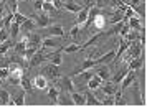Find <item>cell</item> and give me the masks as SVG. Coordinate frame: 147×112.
<instances>
[{"instance_id":"cell-47","label":"cell","mask_w":147,"mask_h":112,"mask_svg":"<svg viewBox=\"0 0 147 112\" xmlns=\"http://www.w3.org/2000/svg\"><path fill=\"white\" fill-rule=\"evenodd\" d=\"M18 2H23V0H18Z\"/></svg>"},{"instance_id":"cell-48","label":"cell","mask_w":147,"mask_h":112,"mask_svg":"<svg viewBox=\"0 0 147 112\" xmlns=\"http://www.w3.org/2000/svg\"><path fill=\"white\" fill-rule=\"evenodd\" d=\"M0 2H2V0H0Z\"/></svg>"},{"instance_id":"cell-40","label":"cell","mask_w":147,"mask_h":112,"mask_svg":"<svg viewBox=\"0 0 147 112\" xmlns=\"http://www.w3.org/2000/svg\"><path fill=\"white\" fill-rule=\"evenodd\" d=\"M35 51H36L35 48H32V46H27V48H25V53H23V58L28 61V59H30V58L35 54Z\"/></svg>"},{"instance_id":"cell-44","label":"cell","mask_w":147,"mask_h":112,"mask_svg":"<svg viewBox=\"0 0 147 112\" xmlns=\"http://www.w3.org/2000/svg\"><path fill=\"white\" fill-rule=\"evenodd\" d=\"M101 104H106V105H113L114 104V96H106V99L101 102Z\"/></svg>"},{"instance_id":"cell-39","label":"cell","mask_w":147,"mask_h":112,"mask_svg":"<svg viewBox=\"0 0 147 112\" xmlns=\"http://www.w3.org/2000/svg\"><path fill=\"white\" fill-rule=\"evenodd\" d=\"M27 18H28V17H25V15L18 13V10H17V12H13V21H17L18 25H22V23H23Z\"/></svg>"},{"instance_id":"cell-41","label":"cell","mask_w":147,"mask_h":112,"mask_svg":"<svg viewBox=\"0 0 147 112\" xmlns=\"http://www.w3.org/2000/svg\"><path fill=\"white\" fill-rule=\"evenodd\" d=\"M94 72H91L89 71V69H86V71H83V72H80V74H76V76H78V78L81 79V81H88V79L91 78V76H93Z\"/></svg>"},{"instance_id":"cell-22","label":"cell","mask_w":147,"mask_h":112,"mask_svg":"<svg viewBox=\"0 0 147 112\" xmlns=\"http://www.w3.org/2000/svg\"><path fill=\"white\" fill-rule=\"evenodd\" d=\"M127 25H129V28H131V30H142V28H144V26L140 25V20L137 18V17H136V15H132V17H131V18H127V21H126Z\"/></svg>"},{"instance_id":"cell-11","label":"cell","mask_w":147,"mask_h":112,"mask_svg":"<svg viewBox=\"0 0 147 112\" xmlns=\"http://www.w3.org/2000/svg\"><path fill=\"white\" fill-rule=\"evenodd\" d=\"M101 91L104 92V94H106V96H113L114 92L117 91V84H116V82H113V81H111V79H107L106 82H104V84H102V82H101Z\"/></svg>"},{"instance_id":"cell-35","label":"cell","mask_w":147,"mask_h":112,"mask_svg":"<svg viewBox=\"0 0 147 112\" xmlns=\"http://www.w3.org/2000/svg\"><path fill=\"white\" fill-rule=\"evenodd\" d=\"M32 28H35V21L33 18H27L23 23L20 25V30H25V32H30Z\"/></svg>"},{"instance_id":"cell-38","label":"cell","mask_w":147,"mask_h":112,"mask_svg":"<svg viewBox=\"0 0 147 112\" xmlns=\"http://www.w3.org/2000/svg\"><path fill=\"white\" fill-rule=\"evenodd\" d=\"M8 10H10V7H8L7 0H2V2H0V20H2V17H3Z\"/></svg>"},{"instance_id":"cell-42","label":"cell","mask_w":147,"mask_h":112,"mask_svg":"<svg viewBox=\"0 0 147 112\" xmlns=\"http://www.w3.org/2000/svg\"><path fill=\"white\" fill-rule=\"evenodd\" d=\"M8 74H10V69H8L7 66H2L0 68V79H7Z\"/></svg>"},{"instance_id":"cell-43","label":"cell","mask_w":147,"mask_h":112,"mask_svg":"<svg viewBox=\"0 0 147 112\" xmlns=\"http://www.w3.org/2000/svg\"><path fill=\"white\" fill-rule=\"evenodd\" d=\"M7 3H8L12 12H17L18 10V0H7Z\"/></svg>"},{"instance_id":"cell-45","label":"cell","mask_w":147,"mask_h":112,"mask_svg":"<svg viewBox=\"0 0 147 112\" xmlns=\"http://www.w3.org/2000/svg\"><path fill=\"white\" fill-rule=\"evenodd\" d=\"M129 30H131V28H129V25H126V23H124V26H122V28H121L119 35H121V36H122V38H124V36H126L127 33H129Z\"/></svg>"},{"instance_id":"cell-15","label":"cell","mask_w":147,"mask_h":112,"mask_svg":"<svg viewBox=\"0 0 147 112\" xmlns=\"http://www.w3.org/2000/svg\"><path fill=\"white\" fill-rule=\"evenodd\" d=\"M114 56H116V51H107L106 54L99 56V58L94 59V61H96V64H113Z\"/></svg>"},{"instance_id":"cell-24","label":"cell","mask_w":147,"mask_h":112,"mask_svg":"<svg viewBox=\"0 0 147 112\" xmlns=\"http://www.w3.org/2000/svg\"><path fill=\"white\" fill-rule=\"evenodd\" d=\"M47 86H48L47 78H43L41 74H38V76L35 78V81H33V87H36V89H45Z\"/></svg>"},{"instance_id":"cell-19","label":"cell","mask_w":147,"mask_h":112,"mask_svg":"<svg viewBox=\"0 0 147 112\" xmlns=\"http://www.w3.org/2000/svg\"><path fill=\"white\" fill-rule=\"evenodd\" d=\"M13 45H15V41L12 38H7L5 41H2V43H0V54H2V56L7 54V53L13 48Z\"/></svg>"},{"instance_id":"cell-20","label":"cell","mask_w":147,"mask_h":112,"mask_svg":"<svg viewBox=\"0 0 147 112\" xmlns=\"http://www.w3.org/2000/svg\"><path fill=\"white\" fill-rule=\"evenodd\" d=\"M56 104H63V105L73 104V99H71V96H69V92L63 91L61 94H58V101H56Z\"/></svg>"},{"instance_id":"cell-6","label":"cell","mask_w":147,"mask_h":112,"mask_svg":"<svg viewBox=\"0 0 147 112\" xmlns=\"http://www.w3.org/2000/svg\"><path fill=\"white\" fill-rule=\"evenodd\" d=\"M45 61H47V54H45L43 51H40V50H36L33 56L28 59V68H35V66L45 63Z\"/></svg>"},{"instance_id":"cell-37","label":"cell","mask_w":147,"mask_h":112,"mask_svg":"<svg viewBox=\"0 0 147 112\" xmlns=\"http://www.w3.org/2000/svg\"><path fill=\"white\" fill-rule=\"evenodd\" d=\"M20 78H22V76H17V74H8L7 81L12 86H20Z\"/></svg>"},{"instance_id":"cell-7","label":"cell","mask_w":147,"mask_h":112,"mask_svg":"<svg viewBox=\"0 0 147 112\" xmlns=\"http://www.w3.org/2000/svg\"><path fill=\"white\" fill-rule=\"evenodd\" d=\"M47 61L53 63V64L60 66L61 61H63V51L61 48H56V51H51V53H47Z\"/></svg>"},{"instance_id":"cell-21","label":"cell","mask_w":147,"mask_h":112,"mask_svg":"<svg viewBox=\"0 0 147 112\" xmlns=\"http://www.w3.org/2000/svg\"><path fill=\"white\" fill-rule=\"evenodd\" d=\"M101 82H102V79H101L98 74H93L91 78L88 79V89H91V91H93V89H98L101 86Z\"/></svg>"},{"instance_id":"cell-1","label":"cell","mask_w":147,"mask_h":112,"mask_svg":"<svg viewBox=\"0 0 147 112\" xmlns=\"http://www.w3.org/2000/svg\"><path fill=\"white\" fill-rule=\"evenodd\" d=\"M40 74L43 78H47V81H56V79L61 76L60 72V66L53 64V63H48V64H43L40 68Z\"/></svg>"},{"instance_id":"cell-27","label":"cell","mask_w":147,"mask_h":112,"mask_svg":"<svg viewBox=\"0 0 147 112\" xmlns=\"http://www.w3.org/2000/svg\"><path fill=\"white\" fill-rule=\"evenodd\" d=\"M134 12H137V15H140L142 18L146 17V0H142V2H139V3H136V5L131 7Z\"/></svg>"},{"instance_id":"cell-30","label":"cell","mask_w":147,"mask_h":112,"mask_svg":"<svg viewBox=\"0 0 147 112\" xmlns=\"http://www.w3.org/2000/svg\"><path fill=\"white\" fill-rule=\"evenodd\" d=\"M8 30H10V38L15 40L17 36H18V33H20V25H18L17 21H12V23H10V28H8Z\"/></svg>"},{"instance_id":"cell-12","label":"cell","mask_w":147,"mask_h":112,"mask_svg":"<svg viewBox=\"0 0 147 112\" xmlns=\"http://www.w3.org/2000/svg\"><path fill=\"white\" fill-rule=\"evenodd\" d=\"M144 63H146V56H144V53H142L140 56H137V58H132V59H131V63H129V66H127V69L139 71L140 68L144 66Z\"/></svg>"},{"instance_id":"cell-25","label":"cell","mask_w":147,"mask_h":112,"mask_svg":"<svg viewBox=\"0 0 147 112\" xmlns=\"http://www.w3.org/2000/svg\"><path fill=\"white\" fill-rule=\"evenodd\" d=\"M13 48H15V53H17V54L23 56L25 48H27V38H23V40H20V41H17V43L13 45Z\"/></svg>"},{"instance_id":"cell-46","label":"cell","mask_w":147,"mask_h":112,"mask_svg":"<svg viewBox=\"0 0 147 112\" xmlns=\"http://www.w3.org/2000/svg\"><path fill=\"white\" fill-rule=\"evenodd\" d=\"M41 5H43V0H35L33 7H35V10H36V12H43V10H41Z\"/></svg>"},{"instance_id":"cell-36","label":"cell","mask_w":147,"mask_h":112,"mask_svg":"<svg viewBox=\"0 0 147 112\" xmlns=\"http://www.w3.org/2000/svg\"><path fill=\"white\" fill-rule=\"evenodd\" d=\"M113 96H114V104H117V105L126 104V99H124V96H122V91H119V89H117Z\"/></svg>"},{"instance_id":"cell-5","label":"cell","mask_w":147,"mask_h":112,"mask_svg":"<svg viewBox=\"0 0 147 112\" xmlns=\"http://www.w3.org/2000/svg\"><path fill=\"white\" fill-rule=\"evenodd\" d=\"M134 81H137V71H134V69H129L127 71V74L124 76V79L121 81V91H124V89H127L129 86L132 84Z\"/></svg>"},{"instance_id":"cell-26","label":"cell","mask_w":147,"mask_h":112,"mask_svg":"<svg viewBox=\"0 0 147 112\" xmlns=\"http://www.w3.org/2000/svg\"><path fill=\"white\" fill-rule=\"evenodd\" d=\"M69 96H71V99H73V104H78V105H84L86 104V101H84V96L83 94H80V92H69Z\"/></svg>"},{"instance_id":"cell-2","label":"cell","mask_w":147,"mask_h":112,"mask_svg":"<svg viewBox=\"0 0 147 112\" xmlns=\"http://www.w3.org/2000/svg\"><path fill=\"white\" fill-rule=\"evenodd\" d=\"M126 53H127V59L137 58V56H140L144 53V46H142V43L139 40H134V41H131V45L126 50Z\"/></svg>"},{"instance_id":"cell-3","label":"cell","mask_w":147,"mask_h":112,"mask_svg":"<svg viewBox=\"0 0 147 112\" xmlns=\"http://www.w3.org/2000/svg\"><path fill=\"white\" fill-rule=\"evenodd\" d=\"M94 66H96V61H94L93 58H86L84 61H83V63H81V64L76 66V68H74V71H73V72H69L68 76H69V78H74L76 74H80V72L86 71V69H91V68H94Z\"/></svg>"},{"instance_id":"cell-8","label":"cell","mask_w":147,"mask_h":112,"mask_svg":"<svg viewBox=\"0 0 147 112\" xmlns=\"http://www.w3.org/2000/svg\"><path fill=\"white\" fill-rule=\"evenodd\" d=\"M33 21H35V26H40V28H45L51 23V18L48 17L47 13H36L33 17Z\"/></svg>"},{"instance_id":"cell-10","label":"cell","mask_w":147,"mask_h":112,"mask_svg":"<svg viewBox=\"0 0 147 112\" xmlns=\"http://www.w3.org/2000/svg\"><path fill=\"white\" fill-rule=\"evenodd\" d=\"M41 35H38V33H33V35H30V36H27V46H32V48H35V50H40L41 48Z\"/></svg>"},{"instance_id":"cell-32","label":"cell","mask_w":147,"mask_h":112,"mask_svg":"<svg viewBox=\"0 0 147 112\" xmlns=\"http://www.w3.org/2000/svg\"><path fill=\"white\" fill-rule=\"evenodd\" d=\"M127 71H129L127 68H122L121 71H117V72H116V74H114V76H113V82H116V84H119L121 81L124 79V76H126V74H127Z\"/></svg>"},{"instance_id":"cell-4","label":"cell","mask_w":147,"mask_h":112,"mask_svg":"<svg viewBox=\"0 0 147 112\" xmlns=\"http://www.w3.org/2000/svg\"><path fill=\"white\" fill-rule=\"evenodd\" d=\"M56 81H58V87H60L61 91H66V92L74 91V84H73V81H71L69 76H60Z\"/></svg>"},{"instance_id":"cell-17","label":"cell","mask_w":147,"mask_h":112,"mask_svg":"<svg viewBox=\"0 0 147 112\" xmlns=\"http://www.w3.org/2000/svg\"><path fill=\"white\" fill-rule=\"evenodd\" d=\"M89 8H91V5H88V7H84V8H81L80 12H78V18H76V23H74V25L81 26L83 23H86L88 15H89Z\"/></svg>"},{"instance_id":"cell-28","label":"cell","mask_w":147,"mask_h":112,"mask_svg":"<svg viewBox=\"0 0 147 112\" xmlns=\"http://www.w3.org/2000/svg\"><path fill=\"white\" fill-rule=\"evenodd\" d=\"M41 10H43V12H51V13H56V12H58V8L53 5V2H51V0H43Z\"/></svg>"},{"instance_id":"cell-18","label":"cell","mask_w":147,"mask_h":112,"mask_svg":"<svg viewBox=\"0 0 147 112\" xmlns=\"http://www.w3.org/2000/svg\"><path fill=\"white\" fill-rule=\"evenodd\" d=\"M20 87H22V89H25L27 92H32V89H33V82H32L30 76H27V74H22V78H20Z\"/></svg>"},{"instance_id":"cell-14","label":"cell","mask_w":147,"mask_h":112,"mask_svg":"<svg viewBox=\"0 0 147 112\" xmlns=\"http://www.w3.org/2000/svg\"><path fill=\"white\" fill-rule=\"evenodd\" d=\"M25 94H27L25 89L17 91V94H15L13 97H10V104L12 105H23L25 104Z\"/></svg>"},{"instance_id":"cell-33","label":"cell","mask_w":147,"mask_h":112,"mask_svg":"<svg viewBox=\"0 0 147 112\" xmlns=\"http://www.w3.org/2000/svg\"><path fill=\"white\" fill-rule=\"evenodd\" d=\"M58 94H60V92H58V89H56L55 86H50V87H48V97L51 99V102H55V104H56V101H58Z\"/></svg>"},{"instance_id":"cell-16","label":"cell","mask_w":147,"mask_h":112,"mask_svg":"<svg viewBox=\"0 0 147 112\" xmlns=\"http://www.w3.org/2000/svg\"><path fill=\"white\" fill-rule=\"evenodd\" d=\"M45 35H48V36H63L65 35V30L60 25H51V26H47Z\"/></svg>"},{"instance_id":"cell-13","label":"cell","mask_w":147,"mask_h":112,"mask_svg":"<svg viewBox=\"0 0 147 112\" xmlns=\"http://www.w3.org/2000/svg\"><path fill=\"white\" fill-rule=\"evenodd\" d=\"M96 72L94 74H98L102 81H107V79H111V72H109V64H96Z\"/></svg>"},{"instance_id":"cell-31","label":"cell","mask_w":147,"mask_h":112,"mask_svg":"<svg viewBox=\"0 0 147 112\" xmlns=\"http://www.w3.org/2000/svg\"><path fill=\"white\" fill-rule=\"evenodd\" d=\"M0 104H10V92L5 87H0Z\"/></svg>"},{"instance_id":"cell-29","label":"cell","mask_w":147,"mask_h":112,"mask_svg":"<svg viewBox=\"0 0 147 112\" xmlns=\"http://www.w3.org/2000/svg\"><path fill=\"white\" fill-rule=\"evenodd\" d=\"M63 8H66L68 12H71V13H78L83 7L74 3V2H66V3H63Z\"/></svg>"},{"instance_id":"cell-23","label":"cell","mask_w":147,"mask_h":112,"mask_svg":"<svg viewBox=\"0 0 147 112\" xmlns=\"http://www.w3.org/2000/svg\"><path fill=\"white\" fill-rule=\"evenodd\" d=\"M84 101H86L88 105H98V104H101V101L96 97V96H94L91 91H86V92H84Z\"/></svg>"},{"instance_id":"cell-34","label":"cell","mask_w":147,"mask_h":112,"mask_svg":"<svg viewBox=\"0 0 147 112\" xmlns=\"http://www.w3.org/2000/svg\"><path fill=\"white\" fill-rule=\"evenodd\" d=\"M81 50V45L80 43H71V45L65 46V48H61V51L63 53H74V51H80Z\"/></svg>"},{"instance_id":"cell-9","label":"cell","mask_w":147,"mask_h":112,"mask_svg":"<svg viewBox=\"0 0 147 112\" xmlns=\"http://www.w3.org/2000/svg\"><path fill=\"white\" fill-rule=\"evenodd\" d=\"M63 36H55V38H47L41 41V48H60Z\"/></svg>"}]
</instances>
